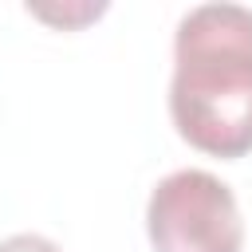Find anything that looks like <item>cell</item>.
I'll use <instances>...</instances> for the list:
<instances>
[{"label": "cell", "mask_w": 252, "mask_h": 252, "mask_svg": "<svg viewBox=\"0 0 252 252\" xmlns=\"http://www.w3.org/2000/svg\"><path fill=\"white\" fill-rule=\"evenodd\" d=\"M154 252H244V220L232 189L209 169H173L146 201Z\"/></svg>", "instance_id": "cell-2"}, {"label": "cell", "mask_w": 252, "mask_h": 252, "mask_svg": "<svg viewBox=\"0 0 252 252\" xmlns=\"http://www.w3.org/2000/svg\"><path fill=\"white\" fill-rule=\"evenodd\" d=\"M35 16H43V20H59V24H71V12H47V8H32ZM102 12V4H94L91 12H79V20H91V16H98Z\"/></svg>", "instance_id": "cell-4"}, {"label": "cell", "mask_w": 252, "mask_h": 252, "mask_svg": "<svg viewBox=\"0 0 252 252\" xmlns=\"http://www.w3.org/2000/svg\"><path fill=\"white\" fill-rule=\"evenodd\" d=\"M169 114L201 154H252V8L220 0L177 20Z\"/></svg>", "instance_id": "cell-1"}, {"label": "cell", "mask_w": 252, "mask_h": 252, "mask_svg": "<svg viewBox=\"0 0 252 252\" xmlns=\"http://www.w3.org/2000/svg\"><path fill=\"white\" fill-rule=\"evenodd\" d=\"M0 252H63V248L39 232H16V236L0 240Z\"/></svg>", "instance_id": "cell-3"}]
</instances>
